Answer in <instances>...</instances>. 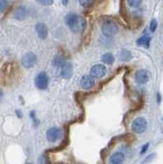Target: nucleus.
Here are the masks:
<instances>
[{
	"label": "nucleus",
	"mask_w": 163,
	"mask_h": 164,
	"mask_svg": "<svg viewBox=\"0 0 163 164\" xmlns=\"http://www.w3.org/2000/svg\"><path fill=\"white\" fill-rule=\"evenodd\" d=\"M65 22L71 31L74 33H83L86 28L87 22L84 17L75 13H69L66 16Z\"/></svg>",
	"instance_id": "f257e3e1"
},
{
	"label": "nucleus",
	"mask_w": 163,
	"mask_h": 164,
	"mask_svg": "<svg viewBox=\"0 0 163 164\" xmlns=\"http://www.w3.org/2000/svg\"><path fill=\"white\" fill-rule=\"evenodd\" d=\"M118 31V26L113 21H106L102 26V32L106 37H112Z\"/></svg>",
	"instance_id": "f03ea898"
},
{
	"label": "nucleus",
	"mask_w": 163,
	"mask_h": 164,
	"mask_svg": "<svg viewBox=\"0 0 163 164\" xmlns=\"http://www.w3.org/2000/svg\"><path fill=\"white\" fill-rule=\"evenodd\" d=\"M131 128H132V131L135 133H144L147 128V122L144 117H138L132 122Z\"/></svg>",
	"instance_id": "7ed1b4c3"
},
{
	"label": "nucleus",
	"mask_w": 163,
	"mask_h": 164,
	"mask_svg": "<svg viewBox=\"0 0 163 164\" xmlns=\"http://www.w3.org/2000/svg\"><path fill=\"white\" fill-rule=\"evenodd\" d=\"M35 86L40 89H46L49 86V77L45 72H40L35 77Z\"/></svg>",
	"instance_id": "20e7f679"
},
{
	"label": "nucleus",
	"mask_w": 163,
	"mask_h": 164,
	"mask_svg": "<svg viewBox=\"0 0 163 164\" xmlns=\"http://www.w3.org/2000/svg\"><path fill=\"white\" fill-rule=\"evenodd\" d=\"M36 61H37V58L33 53H26L21 58V63L24 67L26 68L33 67Z\"/></svg>",
	"instance_id": "39448f33"
},
{
	"label": "nucleus",
	"mask_w": 163,
	"mask_h": 164,
	"mask_svg": "<svg viewBox=\"0 0 163 164\" xmlns=\"http://www.w3.org/2000/svg\"><path fill=\"white\" fill-rule=\"evenodd\" d=\"M107 72L105 66L102 64H97L93 66L90 69V76L93 78H102Z\"/></svg>",
	"instance_id": "423d86ee"
},
{
	"label": "nucleus",
	"mask_w": 163,
	"mask_h": 164,
	"mask_svg": "<svg viewBox=\"0 0 163 164\" xmlns=\"http://www.w3.org/2000/svg\"><path fill=\"white\" fill-rule=\"evenodd\" d=\"M73 74V67L72 64L67 62H65L61 67V76L63 79H70Z\"/></svg>",
	"instance_id": "0eeeda50"
},
{
	"label": "nucleus",
	"mask_w": 163,
	"mask_h": 164,
	"mask_svg": "<svg viewBox=\"0 0 163 164\" xmlns=\"http://www.w3.org/2000/svg\"><path fill=\"white\" fill-rule=\"evenodd\" d=\"M62 136V130L58 127H52L47 131V139L50 142H55Z\"/></svg>",
	"instance_id": "6e6552de"
},
{
	"label": "nucleus",
	"mask_w": 163,
	"mask_h": 164,
	"mask_svg": "<svg viewBox=\"0 0 163 164\" xmlns=\"http://www.w3.org/2000/svg\"><path fill=\"white\" fill-rule=\"evenodd\" d=\"M29 16V10L26 7H19L15 10L13 16L18 21H23Z\"/></svg>",
	"instance_id": "1a4fd4ad"
},
{
	"label": "nucleus",
	"mask_w": 163,
	"mask_h": 164,
	"mask_svg": "<svg viewBox=\"0 0 163 164\" xmlns=\"http://www.w3.org/2000/svg\"><path fill=\"white\" fill-rule=\"evenodd\" d=\"M35 31L37 32L38 36L42 39V40H45L48 37V27L46 26V25L44 23H38L35 26Z\"/></svg>",
	"instance_id": "9d476101"
},
{
	"label": "nucleus",
	"mask_w": 163,
	"mask_h": 164,
	"mask_svg": "<svg viewBox=\"0 0 163 164\" xmlns=\"http://www.w3.org/2000/svg\"><path fill=\"white\" fill-rule=\"evenodd\" d=\"M94 85V80L91 76H84L80 80V86L84 89H89Z\"/></svg>",
	"instance_id": "9b49d317"
},
{
	"label": "nucleus",
	"mask_w": 163,
	"mask_h": 164,
	"mask_svg": "<svg viewBox=\"0 0 163 164\" xmlns=\"http://www.w3.org/2000/svg\"><path fill=\"white\" fill-rule=\"evenodd\" d=\"M135 80L137 83L140 84H144L147 83L148 80V71L145 70H139L135 74Z\"/></svg>",
	"instance_id": "f8f14e48"
},
{
	"label": "nucleus",
	"mask_w": 163,
	"mask_h": 164,
	"mask_svg": "<svg viewBox=\"0 0 163 164\" xmlns=\"http://www.w3.org/2000/svg\"><path fill=\"white\" fill-rule=\"evenodd\" d=\"M124 159H125L124 153L121 152H117L112 155V157L110 158V162L113 164H120L123 162Z\"/></svg>",
	"instance_id": "ddd939ff"
},
{
	"label": "nucleus",
	"mask_w": 163,
	"mask_h": 164,
	"mask_svg": "<svg viewBox=\"0 0 163 164\" xmlns=\"http://www.w3.org/2000/svg\"><path fill=\"white\" fill-rule=\"evenodd\" d=\"M150 41H151V37L149 35H145L142 36V37H140L136 43H137V45L139 46L148 49L149 47V45H150Z\"/></svg>",
	"instance_id": "4468645a"
},
{
	"label": "nucleus",
	"mask_w": 163,
	"mask_h": 164,
	"mask_svg": "<svg viewBox=\"0 0 163 164\" xmlns=\"http://www.w3.org/2000/svg\"><path fill=\"white\" fill-rule=\"evenodd\" d=\"M101 59H102L103 63H104L105 64H107V65H112L115 61L114 56L111 53H106V54H104L102 56Z\"/></svg>",
	"instance_id": "2eb2a0df"
},
{
	"label": "nucleus",
	"mask_w": 163,
	"mask_h": 164,
	"mask_svg": "<svg viewBox=\"0 0 163 164\" xmlns=\"http://www.w3.org/2000/svg\"><path fill=\"white\" fill-rule=\"evenodd\" d=\"M132 58V54L130 51L127 50H122L121 55H120V59L121 61L124 62H128Z\"/></svg>",
	"instance_id": "dca6fc26"
},
{
	"label": "nucleus",
	"mask_w": 163,
	"mask_h": 164,
	"mask_svg": "<svg viewBox=\"0 0 163 164\" xmlns=\"http://www.w3.org/2000/svg\"><path fill=\"white\" fill-rule=\"evenodd\" d=\"M79 4L84 7H89L93 4L94 0H79Z\"/></svg>",
	"instance_id": "f3484780"
},
{
	"label": "nucleus",
	"mask_w": 163,
	"mask_h": 164,
	"mask_svg": "<svg viewBox=\"0 0 163 164\" xmlns=\"http://www.w3.org/2000/svg\"><path fill=\"white\" fill-rule=\"evenodd\" d=\"M64 63H65L64 59L61 56H57L54 60V65L56 66V67H61Z\"/></svg>",
	"instance_id": "a211bd4d"
},
{
	"label": "nucleus",
	"mask_w": 163,
	"mask_h": 164,
	"mask_svg": "<svg viewBox=\"0 0 163 164\" xmlns=\"http://www.w3.org/2000/svg\"><path fill=\"white\" fill-rule=\"evenodd\" d=\"M143 0H127L128 4L131 7H138L141 3H142Z\"/></svg>",
	"instance_id": "6ab92c4d"
},
{
	"label": "nucleus",
	"mask_w": 163,
	"mask_h": 164,
	"mask_svg": "<svg viewBox=\"0 0 163 164\" xmlns=\"http://www.w3.org/2000/svg\"><path fill=\"white\" fill-rule=\"evenodd\" d=\"M7 7V0H0V13H2Z\"/></svg>",
	"instance_id": "aec40b11"
},
{
	"label": "nucleus",
	"mask_w": 163,
	"mask_h": 164,
	"mask_svg": "<svg viewBox=\"0 0 163 164\" xmlns=\"http://www.w3.org/2000/svg\"><path fill=\"white\" fill-rule=\"evenodd\" d=\"M35 1L44 6H50L54 3V0H35Z\"/></svg>",
	"instance_id": "412c9836"
},
{
	"label": "nucleus",
	"mask_w": 163,
	"mask_h": 164,
	"mask_svg": "<svg viewBox=\"0 0 163 164\" xmlns=\"http://www.w3.org/2000/svg\"><path fill=\"white\" fill-rule=\"evenodd\" d=\"M157 21L155 20V19H153V20H152L151 23H150V31H152V32H155V31L157 30Z\"/></svg>",
	"instance_id": "4be33fe9"
},
{
	"label": "nucleus",
	"mask_w": 163,
	"mask_h": 164,
	"mask_svg": "<svg viewBox=\"0 0 163 164\" xmlns=\"http://www.w3.org/2000/svg\"><path fill=\"white\" fill-rule=\"evenodd\" d=\"M30 117L32 118L33 121H34V122H35V124L38 125V123H39V122H37V119H36V117H35V112H34V111H32V112L30 113Z\"/></svg>",
	"instance_id": "5701e85b"
},
{
	"label": "nucleus",
	"mask_w": 163,
	"mask_h": 164,
	"mask_svg": "<svg viewBox=\"0 0 163 164\" xmlns=\"http://www.w3.org/2000/svg\"><path fill=\"white\" fill-rule=\"evenodd\" d=\"M148 146H149V144H146V145H144L143 146L142 149H141V154H143V153H144L146 151L148 150Z\"/></svg>",
	"instance_id": "b1692460"
},
{
	"label": "nucleus",
	"mask_w": 163,
	"mask_h": 164,
	"mask_svg": "<svg viewBox=\"0 0 163 164\" xmlns=\"http://www.w3.org/2000/svg\"><path fill=\"white\" fill-rule=\"evenodd\" d=\"M68 2H69V0H62V4L64 5V6L67 5Z\"/></svg>",
	"instance_id": "393cba45"
},
{
	"label": "nucleus",
	"mask_w": 163,
	"mask_h": 164,
	"mask_svg": "<svg viewBox=\"0 0 163 164\" xmlns=\"http://www.w3.org/2000/svg\"><path fill=\"white\" fill-rule=\"evenodd\" d=\"M16 115H17V116H18V117H20V118H21V116H22V115H21V111H20V110H16Z\"/></svg>",
	"instance_id": "a878e982"
},
{
	"label": "nucleus",
	"mask_w": 163,
	"mask_h": 164,
	"mask_svg": "<svg viewBox=\"0 0 163 164\" xmlns=\"http://www.w3.org/2000/svg\"><path fill=\"white\" fill-rule=\"evenodd\" d=\"M157 98H158V103H160L161 102V96L159 94H157Z\"/></svg>",
	"instance_id": "bb28decb"
},
{
	"label": "nucleus",
	"mask_w": 163,
	"mask_h": 164,
	"mask_svg": "<svg viewBox=\"0 0 163 164\" xmlns=\"http://www.w3.org/2000/svg\"><path fill=\"white\" fill-rule=\"evenodd\" d=\"M2 92L0 90V101L2 100Z\"/></svg>",
	"instance_id": "cd10ccee"
}]
</instances>
